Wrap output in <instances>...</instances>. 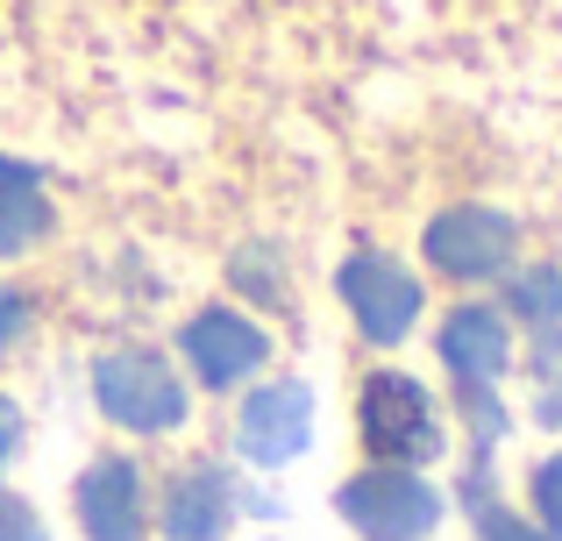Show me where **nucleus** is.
<instances>
[{
  "instance_id": "9b49d317",
  "label": "nucleus",
  "mask_w": 562,
  "mask_h": 541,
  "mask_svg": "<svg viewBox=\"0 0 562 541\" xmlns=\"http://www.w3.org/2000/svg\"><path fill=\"white\" fill-rule=\"evenodd\" d=\"M50 228V200H43V179L14 157H0V257L29 250V243Z\"/></svg>"
},
{
  "instance_id": "f257e3e1",
  "label": "nucleus",
  "mask_w": 562,
  "mask_h": 541,
  "mask_svg": "<svg viewBox=\"0 0 562 541\" xmlns=\"http://www.w3.org/2000/svg\"><path fill=\"white\" fill-rule=\"evenodd\" d=\"M93 399H100L108 420H122V428H136V435H171L186 420V385L150 349H114V357H100L93 363Z\"/></svg>"
},
{
  "instance_id": "1a4fd4ad",
  "label": "nucleus",
  "mask_w": 562,
  "mask_h": 541,
  "mask_svg": "<svg viewBox=\"0 0 562 541\" xmlns=\"http://www.w3.org/2000/svg\"><path fill=\"white\" fill-rule=\"evenodd\" d=\"M441 363H449L463 385H492V377L513 363L506 320H498L492 306H456V314L441 320Z\"/></svg>"
},
{
  "instance_id": "423d86ee",
  "label": "nucleus",
  "mask_w": 562,
  "mask_h": 541,
  "mask_svg": "<svg viewBox=\"0 0 562 541\" xmlns=\"http://www.w3.org/2000/svg\"><path fill=\"white\" fill-rule=\"evenodd\" d=\"M427 257L449 278H498L513 264V222L492 207H449L427 222Z\"/></svg>"
},
{
  "instance_id": "f3484780",
  "label": "nucleus",
  "mask_w": 562,
  "mask_h": 541,
  "mask_svg": "<svg viewBox=\"0 0 562 541\" xmlns=\"http://www.w3.org/2000/svg\"><path fill=\"white\" fill-rule=\"evenodd\" d=\"M14 442H22V414H14V399H0V471H8Z\"/></svg>"
},
{
  "instance_id": "2eb2a0df",
  "label": "nucleus",
  "mask_w": 562,
  "mask_h": 541,
  "mask_svg": "<svg viewBox=\"0 0 562 541\" xmlns=\"http://www.w3.org/2000/svg\"><path fill=\"white\" fill-rule=\"evenodd\" d=\"M0 541H50V534H43V520L22 499H0Z\"/></svg>"
},
{
  "instance_id": "4468645a",
  "label": "nucleus",
  "mask_w": 562,
  "mask_h": 541,
  "mask_svg": "<svg viewBox=\"0 0 562 541\" xmlns=\"http://www.w3.org/2000/svg\"><path fill=\"white\" fill-rule=\"evenodd\" d=\"M477 528H484V541H549L541 528H527V520H513L506 506H484V514H477Z\"/></svg>"
},
{
  "instance_id": "0eeeda50",
  "label": "nucleus",
  "mask_w": 562,
  "mask_h": 541,
  "mask_svg": "<svg viewBox=\"0 0 562 541\" xmlns=\"http://www.w3.org/2000/svg\"><path fill=\"white\" fill-rule=\"evenodd\" d=\"M179 349H186V363H192V371H200V385L228 392V385H243V377L257 371L271 342H263V328H257V320L228 314V306H206V314H192V320H186Z\"/></svg>"
},
{
  "instance_id": "f03ea898",
  "label": "nucleus",
  "mask_w": 562,
  "mask_h": 541,
  "mask_svg": "<svg viewBox=\"0 0 562 541\" xmlns=\"http://www.w3.org/2000/svg\"><path fill=\"white\" fill-rule=\"evenodd\" d=\"M335 506L349 514V528L363 541H427L435 520H441V492L427 485V477H413V471H392V463L349 477Z\"/></svg>"
},
{
  "instance_id": "20e7f679",
  "label": "nucleus",
  "mask_w": 562,
  "mask_h": 541,
  "mask_svg": "<svg viewBox=\"0 0 562 541\" xmlns=\"http://www.w3.org/2000/svg\"><path fill=\"white\" fill-rule=\"evenodd\" d=\"M335 285H342L349 314H357V328L371 335V342H398V335L420 320V285H413V271H406V264H392L384 250L349 257Z\"/></svg>"
},
{
  "instance_id": "ddd939ff",
  "label": "nucleus",
  "mask_w": 562,
  "mask_h": 541,
  "mask_svg": "<svg viewBox=\"0 0 562 541\" xmlns=\"http://www.w3.org/2000/svg\"><path fill=\"white\" fill-rule=\"evenodd\" d=\"M535 514H541V534L562 541V457H549L535 471Z\"/></svg>"
},
{
  "instance_id": "7ed1b4c3",
  "label": "nucleus",
  "mask_w": 562,
  "mask_h": 541,
  "mask_svg": "<svg viewBox=\"0 0 562 541\" xmlns=\"http://www.w3.org/2000/svg\"><path fill=\"white\" fill-rule=\"evenodd\" d=\"M363 442H371L378 463L406 471V463L441 457V414L406 371H378L363 385Z\"/></svg>"
},
{
  "instance_id": "6e6552de",
  "label": "nucleus",
  "mask_w": 562,
  "mask_h": 541,
  "mask_svg": "<svg viewBox=\"0 0 562 541\" xmlns=\"http://www.w3.org/2000/svg\"><path fill=\"white\" fill-rule=\"evenodd\" d=\"M79 528L86 541H143V477L128 457H100L79 477Z\"/></svg>"
},
{
  "instance_id": "f8f14e48",
  "label": "nucleus",
  "mask_w": 562,
  "mask_h": 541,
  "mask_svg": "<svg viewBox=\"0 0 562 541\" xmlns=\"http://www.w3.org/2000/svg\"><path fill=\"white\" fill-rule=\"evenodd\" d=\"M513 314H527L541 335H562V271H527L520 285H513Z\"/></svg>"
},
{
  "instance_id": "9d476101",
  "label": "nucleus",
  "mask_w": 562,
  "mask_h": 541,
  "mask_svg": "<svg viewBox=\"0 0 562 541\" xmlns=\"http://www.w3.org/2000/svg\"><path fill=\"white\" fill-rule=\"evenodd\" d=\"M228 514H235V499H228L221 471H179L165 485V534L171 541H221Z\"/></svg>"
},
{
  "instance_id": "dca6fc26",
  "label": "nucleus",
  "mask_w": 562,
  "mask_h": 541,
  "mask_svg": "<svg viewBox=\"0 0 562 541\" xmlns=\"http://www.w3.org/2000/svg\"><path fill=\"white\" fill-rule=\"evenodd\" d=\"M22 328H29V300L22 292H0V349L22 342Z\"/></svg>"
},
{
  "instance_id": "39448f33",
  "label": "nucleus",
  "mask_w": 562,
  "mask_h": 541,
  "mask_svg": "<svg viewBox=\"0 0 562 541\" xmlns=\"http://www.w3.org/2000/svg\"><path fill=\"white\" fill-rule=\"evenodd\" d=\"M235 442H243V457L263 463V471L292 463L306 442H314V392H306L300 377H278V385H263L257 399L243 406V420H235Z\"/></svg>"
}]
</instances>
